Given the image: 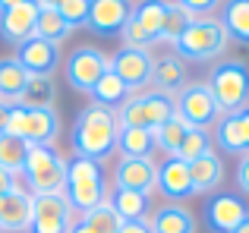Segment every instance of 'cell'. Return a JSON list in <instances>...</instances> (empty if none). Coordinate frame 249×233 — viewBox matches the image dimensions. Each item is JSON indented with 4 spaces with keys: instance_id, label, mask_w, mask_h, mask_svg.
I'll list each match as a JSON object with an SVG mask.
<instances>
[{
    "instance_id": "obj_1",
    "label": "cell",
    "mask_w": 249,
    "mask_h": 233,
    "mask_svg": "<svg viewBox=\"0 0 249 233\" xmlns=\"http://www.w3.org/2000/svg\"><path fill=\"white\" fill-rule=\"evenodd\" d=\"M117 135H120V123H117V111H107L101 104L82 107L73 126V148L79 158L98 161L104 164L107 158L117 154Z\"/></svg>"
},
{
    "instance_id": "obj_2",
    "label": "cell",
    "mask_w": 249,
    "mask_h": 233,
    "mask_svg": "<svg viewBox=\"0 0 249 233\" xmlns=\"http://www.w3.org/2000/svg\"><path fill=\"white\" fill-rule=\"evenodd\" d=\"M63 199L73 208V215H89L101 202H107V186H104V173L98 161L89 158H67V183H63Z\"/></svg>"
},
{
    "instance_id": "obj_3",
    "label": "cell",
    "mask_w": 249,
    "mask_h": 233,
    "mask_svg": "<svg viewBox=\"0 0 249 233\" xmlns=\"http://www.w3.org/2000/svg\"><path fill=\"white\" fill-rule=\"evenodd\" d=\"M227 44H231V38H227L221 19L208 16V19H193L189 22V29L177 38L174 54L186 63H214L224 57Z\"/></svg>"
},
{
    "instance_id": "obj_4",
    "label": "cell",
    "mask_w": 249,
    "mask_h": 233,
    "mask_svg": "<svg viewBox=\"0 0 249 233\" xmlns=\"http://www.w3.org/2000/svg\"><path fill=\"white\" fill-rule=\"evenodd\" d=\"M22 177L32 196H48V192H63L67 183V158L57 145H29L22 164Z\"/></svg>"
},
{
    "instance_id": "obj_5",
    "label": "cell",
    "mask_w": 249,
    "mask_h": 233,
    "mask_svg": "<svg viewBox=\"0 0 249 233\" xmlns=\"http://www.w3.org/2000/svg\"><path fill=\"white\" fill-rule=\"evenodd\" d=\"M208 92L214 95L221 107V116L224 114H233L240 107L249 104V63L246 60H214L212 73H208Z\"/></svg>"
},
{
    "instance_id": "obj_6",
    "label": "cell",
    "mask_w": 249,
    "mask_h": 233,
    "mask_svg": "<svg viewBox=\"0 0 249 233\" xmlns=\"http://www.w3.org/2000/svg\"><path fill=\"white\" fill-rule=\"evenodd\" d=\"M6 133L29 145H54L60 135V116L54 107H29V104H13L10 107V126Z\"/></svg>"
},
{
    "instance_id": "obj_7",
    "label": "cell",
    "mask_w": 249,
    "mask_h": 233,
    "mask_svg": "<svg viewBox=\"0 0 249 233\" xmlns=\"http://www.w3.org/2000/svg\"><path fill=\"white\" fill-rule=\"evenodd\" d=\"M177 114L174 107V95L164 92H133L123 107L117 111V123L129 129H155L158 123L170 120Z\"/></svg>"
},
{
    "instance_id": "obj_8",
    "label": "cell",
    "mask_w": 249,
    "mask_h": 233,
    "mask_svg": "<svg viewBox=\"0 0 249 233\" xmlns=\"http://www.w3.org/2000/svg\"><path fill=\"white\" fill-rule=\"evenodd\" d=\"M177 116L186 123L189 129H214V123L221 120V107L214 101V95L208 92L205 82H186L180 92L174 95Z\"/></svg>"
},
{
    "instance_id": "obj_9",
    "label": "cell",
    "mask_w": 249,
    "mask_h": 233,
    "mask_svg": "<svg viewBox=\"0 0 249 233\" xmlns=\"http://www.w3.org/2000/svg\"><path fill=\"white\" fill-rule=\"evenodd\" d=\"M76 221H79V215H73L63 192L32 196V221L25 233H70Z\"/></svg>"
},
{
    "instance_id": "obj_10",
    "label": "cell",
    "mask_w": 249,
    "mask_h": 233,
    "mask_svg": "<svg viewBox=\"0 0 249 233\" xmlns=\"http://www.w3.org/2000/svg\"><path fill=\"white\" fill-rule=\"evenodd\" d=\"M107 67L120 76V82L133 95V92H145V85L152 82L155 57L145 48H126V44H120L114 50V57H107Z\"/></svg>"
},
{
    "instance_id": "obj_11",
    "label": "cell",
    "mask_w": 249,
    "mask_h": 233,
    "mask_svg": "<svg viewBox=\"0 0 249 233\" xmlns=\"http://www.w3.org/2000/svg\"><path fill=\"white\" fill-rule=\"evenodd\" d=\"M107 69H110L107 67V54L98 50V48H91V44H85V48H76L73 54L67 57L63 76H67V82L76 88V92L89 95L91 88H95V82L101 79Z\"/></svg>"
},
{
    "instance_id": "obj_12",
    "label": "cell",
    "mask_w": 249,
    "mask_h": 233,
    "mask_svg": "<svg viewBox=\"0 0 249 233\" xmlns=\"http://www.w3.org/2000/svg\"><path fill=\"white\" fill-rule=\"evenodd\" d=\"M246 215H249L246 202L240 196H233V192H218V196H212L205 202V211H202L205 227L212 233H233L243 224Z\"/></svg>"
},
{
    "instance_id": "obj_13",
    "label": "cell",
    "mask_w": 249,
    "mask_h": 233,
    "mask_svg": "<svg viewBox=\"0 0 249 233\" xmlns=\"http://www.w3.org/2000/svg\"><path fill=\"white\" fill-rule=\"evenodd\" d=\"M114 189L152 196V189H158V164L152 158H120L114 167Z\"/></svg>"
},
{
    "instance_id": "obj_14",
    "label": "cell",
    "mask_w": 249,
    "mask_h": 233,
    "mask_svg": "<svg viewBox=\"0 0 249 233\" xmlns=\"http://www.w3.org/2000/svg\"><path fill=\"white\" fill-rule=\"evenodd\" d=\"M212 142L227 154H240V158L249 154V104L221 116V120L214 123Z\"/></svg>"
},
{
    "instance_id": "obj_15",
    "label": "cell",
    "mask_w": 249,
    "mask_h": 233,
    "mask_svg": "<svg viewBox=\"0 0 249 233\" xmlns=\"http://www.w3.org/2000/svg\"><path fill=\"white\" fill-rule=\"evenodd\" d=\"M129 19V3L126 0H91L89 19H85V29L98 38H114L123 32Z\"/></svg>"
},
{
    "instance_id": "obj_16",
    "label": "cell",
    "mask_w": 249,
    "mask_h": 233,
    "mask_svg": "<svg viewBox=\"0 0 249 233\" xmlns=\"http://www.w3.org/2000/svg\"><path fill=\"white\" fill-rule=\"evenodd\" d=\"M38 13L41 6L35 0H22V3L10 6V10L0 13V38L10 44H22L29 38H35V22H38Z\"/></svg>"
},
{
    "instance_id": "obj_17",
    "label": "cell",
    "mask_w": 249,
    "mask_h": 233,
    "mask_svg": "<svg viewBox=\"0 0 249 233\" xmlns=\"http://www.w3.org/2000/svg\"><path fill=\"white\" fill-rule=\"evenodd\" d=\"M16 63L29 76H51L60 67V44H51L44 38H29L16 48Z\"/></svg>"
},
{
    "instance_id": "obj_18",
    "label": "cell",
    "mask_w": 249,
    "mask_h": 233,
    "mask_svg": "<svg viewBox=\"0 0 249 233\" xmlns=\"http://www.w3.org/2000/svg\"><path fill=\"white\" fill-rule=\"evenodd\" d=\"M158 189L164 192L167 202L183 205L186 199L196 196L193 189V177H189V164L180 158H167L164 164H158Z\"/></svg>"
},
{
    "instance_id": "obj_19",
    "label": "cell",
    "mask_w": 249,
    "mask_h": 233,
    "mask_svg": "<svg viewBox=\"0 0 249 233\" xmlns=\"http://www.w3.org/2000/svg\"><path fill=\"white\" fill-rule=\"evenodd\" d=\"M32 221V192L19 186L16 192L0 199V233H22Z\"/></svg>"
},
{
    "instance_id": "obj_20",
    "label": "cell",
    "mask_w": 249,
    "mask_h": 233,
    "mask_svg": "<svg viewBox=\"0 0 249 233\" xmlns=\"http://www.w3.org/2000/svg\"><path fill=\"white\" fill-rule=\"evenodd\" d=\"M189 82V67L186 60L170 50V54H161L155 57V69H152V85L155 92H164V95H177L183 85Z\"/></svg>"
},
{
    "instance_id": "obj_21",
    "label": "cell",
    "mask_w": 249,
    "mask_h": 233,
    "mask_svg": "<svg viewBox=\"0 0 249 233\" xmlns=\"http://www.w3.org/2000/svg\"><path fill=\"white\" fill-rule=\"evenodd\" d=\"M148 227H152V233H196V215L186 205L164 202L152 211Z\"/></svg>"
},
{
    "instance_id": "obj_22",
    "label": "cell",
    "mask_w": 249,
    "mask_h": 233,
    "mask_svg": "<svg viewBox=\"0 0 249 233\" xmlns=\"http://www.w3.org/2000/svg\"><path fill=\"white\" fill-rule=\"evenodd\" d=\"M189 177H193V189L196 196L199 192H218L221 183H224V161H221L218 151L202 154L199 161L189 164Z\"/></svg>"
},
{
    "instance_id": "obj_23",
    "label": "cell",
    "mask_w": 249,
    "mask_h": 233,
    "mask_svg": "<svg viewBox=\"0 0 249 233\" xmlns=\"http://www.w3.org/2000/svg\"><path fill=\"white\" fill-rule=\"evenodd\" d=\"M164 10H167V0H139L136 6H129V22L145 35L148 44L158 41L161 22H164Z\"/></svg>"
},
{
    "instance_id": "obj_24",
    "label": "cell",
    "mask_w": 249,
    "mask_h": 233,
    "mask_svg": "<svg viewBox=\"0 0 249 233\" xmlns=\"http://www.w3.org/2000/svg\"><path fill=\"white\" fill-rule=\"evenodd\" d=\"M218 19L224 25L227 38H233V41L249 48V0H224Z\"/></svg>"
},
{
    "instance_id": "obj_25",
    "label": "cell",
    "mask_w": 249,
    "mask_h": 233,
    "mask_svg": "<svg viewBox=\"0 0 249 233\" xmlns=\"http://www.w3.org/2000/svg\"><path fill=\"white\" fill-rule=\"evenodd\" d=\"M29 73L16 63V57H0V101L3 104H19L25 92Z\"/></svg>"
},
{
    "instance_id": "obj_26",
    "label": "cell",
    "mask_w": 249,
    "mask_h": 233,
    "mask_svg": "<svg viewBox=\"0 0 249 233\" xmlns=\"http://www.w3.org/2000/svg\"><path fill=\"white\" fill-rule=\"evenodd\" d=\"M89 98H91V104H101V107H107V111H120L123 101L129 98V88L120 82V76H117L114 69H107V73L95 82Z\"/></svg>"
},
{
    "instance_id": "obj_27",
    "label": "cell",
    "mask_w": 249,
    "mask_h": 233,
    "mask_svg": "<svg viewBox=\"0 0 249 233\" xmlns=\"http://www.w3.org/2000/svg\"><path fill=\"white\" fill-rule=\"evenodd\" d=\"M117 151H120V158H152V154H155V135H152V129L120 126V135H117Z\"/></svg>"
},
{
    "instance_id": "obj_28",
    "label": "cell",
    "mask_w": 249,
    "mask_h": 233,
    "mask_svg": "<svg viewBox=\"0 0 249 233\" xmlns=\"http://www.w3.org/2000/svg\"><path fill=\"white\" fill-rule=\"evenodd\" d=\"M107 202H110V208L117 211L120 221H145L148 208H152L148 196H142V192H129V189H114Z\"/></svg>"
},
{
    "instance_id": "obj_29",
    "label": "cell",
    "mask_w": 249,
    "mask_h": 233,
    "mask_svg": "<svg viewBox=\"0 0 249 233\" xmlns=\"http://www.w3.org/2000/svg\"><path fill=\"white\" fill-rule=\"evenodd\" d=\"M186 133H189V126L174 114L170 120L158 123V126L152 129V135H155V148H161L167 158H174L177 148H180V145H183V139H186Z\"/></svg>"
},
{
    "instance_id": "obj_30",
    "label": "cell",
    "mask_w": 249,
    "mask_h": 233,
    "mask_svg": "<svg viewBox=\"0 0 249 233\" xmlns=\"http://www.w3.org/2000/svg\"><path fill=\"white\" fill-rule=\"evenodd\" d=\"M70 35H73V29L63 22V16L57 10H41L38 13L35 38H44V41H51V44H60V41H67Z\"/></svg>"
},
{
    "instance_id": "obj_31",
    "label": "cell",
    "mask_w": 249,
    "mask_h": 233,
    "mask_svg": "<svg viewBox=\"0 0 249 233\" xmlns=\"http://www.w3.org/2000/svg\"><path fill=\"white\" fill-rule=\"evenodd\" d=\"M193 16H189L183 6H177L174 0H167V10H164V22H161V32H158V41L164 44H177V38L189 29Z\"/></svg>"
},
{
    "instance_id": "obj_32",
    "label": "cell",
    "mask_w": 249,
    "mask_h": 233,
    "mask_svg": "<svg viewBox=\"0 0 249 233\" xmlns=\"http://www.w3.org/2000/svg\"><path fill=\"white\" fill-rule=\"evenodd\" d=\"M25 151H29V142L16 139L10 133H0V167L10 173H22V164H25Z\"/></svg>"
},
{
    "instance_id": "obj_33",
    "label": "cell",
    "mask_w": 249,
    "mask_h": 233,
    "mask_svg": "<svg viewBox=\"0 0 249 233\" xmlns=\"http://www.w3.org/2000/svg\"><path fill=\"white\" fill-rule=\"evenodd\" d=\"M19 104H29V107H54V82L51 76H29L25 82V92Z\"/></svg>"
},
{
    "instance_id": "obj_34",
    "label": "cell",
    "mask_w": 249,
    "mask_h": 233,
    "mask_svg": "<svg viewBox=\"0 0 249 233\" xmlns=\"http://www.w3.org/2000/svg\"><path fill=\"white\" fill-rule=\"evenodd\" d=\"M214 151V142H212V133H205V129H189L186 139H183V145L177 148L174 158L186 161V164H193V161H199L202 154Z\"/></svg>"
},
{
    "instance_id": "obj_35",
    "label": "cell",
    "mask_w": 249,
    "mask_h": 233,
    "mask_svg": "<svg viewBox=\"0 0 249 233\" xmlns=\"http://www.w3.org/2000/svg\"><path fill=\"white\" fill-rule=\"evenodd\" d=\"M82 221L91 227V233H117L120 230V217H117V211L110 208V202H101L98 208H91L89 215H82Z\"/></svg>"
},
{
    "instance_id": "obj_36",
    "label": "cell",
    "mask_w": 249,
    "mask_h": 233,
    "mask_svg": "<svg viewBox=\"0 0 249 233\" xmlns=\"http://www.w3.org/2000/svg\"><path fill=\"white\" fill-rule=\"evenodd\" d=\"M89 10H91V0H60V3H57V13L63 16V22H67L73 32L85 25Z\"/></svg>"
},
{
    "instance_id": "obj_37",
    "label": "cell",
    "mask_w": 249,
    "mask_h": 233,
    "mask_svg": "<svg viewBox=\"0 0 249 233\" xmlns=\"http://www.w3.org/2000/svg\"><path fill=\"white\" fill-rule=\"evenodd\" d=\"M174 3L183 6V10H186L193 19H208L212 13L221 10V3H224V0H174Z\"/></svg>"
},
{
    "instance_id": "obj_38",
    "label": "cell",
    "mask_w": 249,
    "mask_h": 233,
    "mask_svg": "<svg viewBox=\"0 0 249 233\" xmlns=\"http://www.w3.org/2000/svg\"><path fill=\"white\" fill-rule=\"evenodd\" d=\"M237 189L243 196H249V154H243L237 161Z\"/></svg>"
},
{
    "instance_id": "obj_39",
    "label": "cell",
    "mask_w": 249,
    "mask_h": 233,
    "mask_svg": "<svg viewBox=\"0 0 249 233\" xmlns=\"http://www.w3.org/2000/svg\"><path fill=\"white\" fill-rule=\"evenodd\" d=\"M16 189H19L16 173H10V170H3V167H0V199L10 196V192H16Z\"/></svg>"
},
{
    "instance_id": "obj_40",
    "label": "cell",
    "mask_w": 249,
    "mask_h": 233,
    "mask_svg": "<svg viewBox=\"0 0 249 233\" xmlns=\"http://www.w3.org/2000/svg\"><path fill=\"white\" fill-rule=\"evenodd\" d=\"M117 233H152V227H148V217L145 221H123Z\"/></svg>"
},
{
    "instance_id": "obj_41",
    "label": "cell",
    "mask_w": 249,
    "mask_h": 233,
    "mask_svg": "<svg viewBox=\"0 0 249 233\" xmlns=\"http://www.w3.org/2000/svg\"><path fill=\"white\" fill-rule=\"evenodd\" d=\"M10 107L13 104H3V101H0V133H6V126H10Z\"/></svg>"
},
{
    "instance_id": "obj_42",
    "label": "cell",
    "mask_w": 249,
    "mask_h": 233,
    "mask_svg": "<svg viewBox=\"0 0 249 233\" xmlns=\"http://www.w3.org/2000/svg\"><path fill=\"white\" fill-rule=\"evenodd\" d=\"M70 233H91V227H89V224H85L82 217H79V221H76L73 227H70Z\"/></svg>"
},
{
    "instance_id": "obj_43",
    "label": "cell",
    "mask_w": 249,
    "mask_h": 233,
    "mask_svg": "<svg viewBox=\"0 0 249 233\" xmlns=\"http://www.w3.org/2000/svg\"><path fill=\"white\" fill-rule=\"evenodd\" d=\"M38 6H41V10H57V3H60V0H35Z\"/></svg>"
},
{
    "instance_id": "obj_44",
    "label": "cell",
    "mask_w": 249,
    "mask_h": 233,
    "mask_svg": "<svg viewBox=\"0 0 249 233\" xmlns=\"http://www.w3.org/2000/svg\"><path fill=\"white\" fill-rule=\"evenodd\" d=\"M16 3H22V0H0V13L10 10V6H16Z\"/></svg>"
},
{
    "instance_id": "obj_45",
    "label": "cell",
    "mask_w": 249,
    "mask_h": 233,
    "mask_svg": "<svg viewBox=\"0 0 249 233\" xmlns=\"http://www.w3.org/2000/svg\"><path fill=\"white\" fill-rule=\"evenodd\" d=\"M233 233H249V215L243 217V224H240V227H237V230H233Z\"/></svg>"
},
{
    "instance_id": "obj_46",
    "label": "cell",
    "mask_w": 249,
    "mask_h": 233,
    "mask_svg": "<svg viewBox=\"0 0 249 233\" xmlns=\"http://www.w3.org/2000/svg\"><path fill=\"white\" fill-rule=\"evenodd\" d=\"M126 3H129V0H126Z\"/></svg>"
}]
</instances>
